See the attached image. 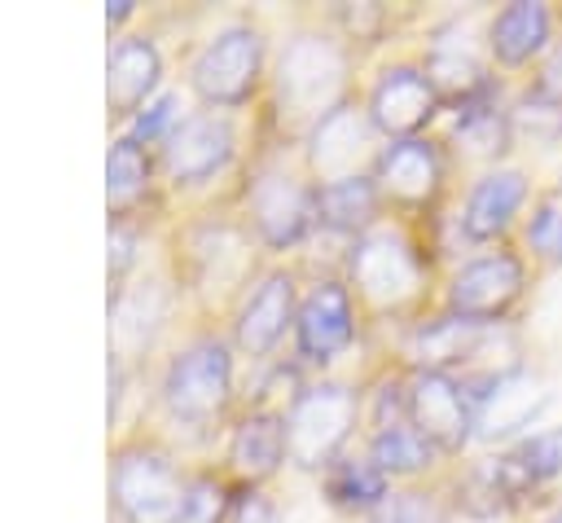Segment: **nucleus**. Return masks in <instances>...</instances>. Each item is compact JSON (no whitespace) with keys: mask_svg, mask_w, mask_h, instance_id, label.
<instances>
[{"mask_svg":"<svg viewBox=\"0 0 562 523\" xmlns=\"http://www.w3.org/2000/svg\"><path fill=\"white\" fill-rule=\"evenodd\" d=\"M430 264L400 224H373L347 251V286L373 312H404L426 294Z\"/></svg>","mask_w":562,"mask_h":523,"instance_id":"f257e3e1","label":"nucleus"},{"mask_svg":"<svg viewBox=\"0 0 562 523\" xmlns=\"http://www.w3.org/2000/svg\"><path fill=\"white\" fill-rule=\"evenodd\" d=\"M347 75H351V57L342 40L325 31H294L272 75L281 114L312 127L316 119H325L329 110L347 101Z\"/></svg>","mask_w":562,"mask_h":523,"instance_id":"f03ea898","label":"nucleus"},{"mask_svg":"<svg viewBox=\"0 0 562 523\" xmlns=\"http://www.w3.org/2000/svg\"><path fill=\"white\" fill-rule=\"evenodd\" d=\"M158 400L180 426H215L233 400V347L215 334L189 338L167 360Z\"/></svg>","mask_w":562,"mask_h":523,"instance_id":"7ed1b4c3","label":"nucleus"},{"mask_svg":"<svg viewBox=\"0 0 562 523\" xmlns=\"http://www.w3.org/2000/svg\"><path fill=\"white\" fill-rule=\"evenodd\" d=\"M360 422V396L347 382H312L285 409V448L299 470H329Z\"/></svg>","mask_w":562,"mask_h":523,"instance_id":"20e7f679","label":"nucleus"},{"mask_svg":"<svg viewBox=\"0 0 562 523\" xmlns=\"http://www.w3.org/2000/svg\"><path fill=\"white\" fill-rule=\"evenodd\" d=\"M263 79V35L246 22L220 26L189 62V84L211 110H241Z\"/></svg>","mask_w":562,"mask_h":523,"instance_id":"39448f33","label":"nucleus"},{"mask_svg":"<svg viewBox=\"0 0 562 523\" xmlns=\"http://www.w3.org/2000/svg\"><path fill=\"white\" fill-rule=\"evenodd\" d=\"M189 479L171 461V453L154 444H127L110 466V497L123 523H176Z\"/></svg>","mask_w":562,"mask_h":523,"instance_id":"423d86ee","label":"nucleus"},{"mask_svg":"<svg viewBox=\"0 0 562 523\" xmlns=\"http://www.w3.org/2000/svg\"><path fill=\"white\" fill-rule=\"evenodd\" d=\"M527 290V259L509 246H496L487 255L465 259L443 290V312L470 321V325H501Z\"/></svg>","mask_w":562,"mask_h":523,"instance_id":"0eeeda50","label":"nucleus"},{"mask_svg":"<svg viewBox=\"0 0 562 523\" xmlns=\"http://www.w3.org/2000/svg\"><path fill=\"white\" fill-rule=\"evenodd\" d=\"M246 202H250V224L268 251H290L316 229V180L299 176L285 163L255 171Z\"/></svg>","mask_w":562,"mask_h":523,"instance_id":"6e6552de","label":"nucleus"},{"mask_svg":"<svg viewBox=\"0 0 562 523\" xmlns=\"http://www.w3.org/2000/svg\"><path fill=\"white\" fill-rule=\"evenodd\" d=\"M373 141H378V127L369 110L342 101L338 110H329L307 127V171L316 176V185L364 176V167H373L382 154Z\"/></svg>","mask_w":562,"mask_h":523,"instance_id":"1a4fd4ad","label":"nucleus"},{"mask_svg":"<svg viewBox=\"0 0 562 523\" xmlns=\"http://www.w3.org/2000/svg\"><path fill=\"white\" fill-rule=\"evenodd\" d=\"M373 180L386 207L400 211H426L439 202L443 180H448V163L439 141L430 136H404V141H386L378 163H373Z\"/></svg>","mask_w":562,"mask_h":523,"instance_id":"9d476101","label":"nucleus"},{"mask_svg":"<svg viewBox=\"0 0 562 523\" xmlns=\"http://www.w3.org/2000/svg\"><path fill=\"white\" fill-rule=\"evenodd\" d=\"M408 422L435 444V453H461L474 435V400L457 374L413 369L408 374Z\"/></svg>","mask_w":562,"mask_h":523,"instance_id":"9b49d317","label":"nucleus"},{"mask_svg":"<svg viewBox=\"0 0 562 523\" xmlns=\"http://www.w3.org/2000/svg\"><path fill=\"white\" fill-rule=\"evenodd\" d=\"M364 110H369L378 136L404 141V136H422V127L443 110V97L435 92L426 66L395 62L373 79V88L364 97Z\"/></svg>","mask_w":562,"mask_h":523,"instance_id":"f8f14e48","label":"nucleus"},{"mask_svg":"<svg viewBox=\"0 0 562 523\" xmlns=\"http://www.w3.org/2000/svg\"><path fill=\"white\" fill-rule=\"evenodd\" d=\"M356 343V294L347 281L325 277L299 299L294 316V352L307 365H329Z\"/></svg>","mask_w":562,"mask_h":523,"instance_id":"ddd939ff","label":"nucleus"},{"mask_svg":"<svg viewBox=\"0 0 562 523\" xmlns=\"http://www.w3.org/2000/svg\"><path fill=\"white\" fill-rule=\"evenodd\" d=\"M237 154V132L228 114H184L176 132L162 141V171L171 185H206Z\"/></svg>","mask_w":562,"mask_h":523,"instance_id":"4468645a","label":"nucleus"},{"mask_svg":"<svg viewBox=\"0 0 562 523\" xmlns=\"http://www.w3.org/2000/svg\"><path fill=\"white\" fill-rule=\"evenodd\" d=\"M294 316H299L294 272L272 268V272L259 277V286H255V290L246 294V303L237 308L233 343H237L250 360H263V356L277 352V343L294 330Z\"/></svg>","mask_w":562,"mask_h":523,"instance_id":"2eb2a0df","label":"nucleus"},{"mask_svg":"<svg viewBox=\"0 0 562 523\" xmlns=\"http://www.w3.org/2000/svg\"><path fill=\"white\" fill-rule=\"evenodd\" d=\"M527 198H531V185H527V176L518 167H487L470 185V193L461 202V215H457L461 237L474 242V246L501 242L522 220Z\"/></svg>","mask_w":562,"mask_h":523,"instance_id":"dca6fc26","label":"nucleus"},{"mask_svg":"<svg viewBox=\"0 0 562 523\" xmlns=\"http://www.w3.org/2000/svg\"><path fill=\"white\" fill-rule=\"evenodd\" d=\"M483 40H487V57L501 70H522L553 48V13L540 0L505 4L487 18Z\"/></svg>","mask_w":562,"mask_h":523,"instance_id":"f3484780","label":"nucleus"},{"mask_svg":"<svg viewBox=\"0 0 562 523\" xmlns=\"http://www.w3.org/2000/svg\"><path fill=\"white\" fill-rule=\"evenodd\" d=\"M162 84V53L149 35H123L114 40L105 57V97L114 114H140Z\"/></svg>","mask_w":562,"mask_h":523,"instance_id":"a211bd4d","label":"nucleus"},{"mask_svg":"<svg viewBox=\"0 0 562 523\" xmlns=\"http://www.w3.org/2000/svg\"><path fill=\"white\" fill-rule=\"evenodd\" d=\"M281 461H290L285 448V413L277 409H250L233 435H228V466L233 475H241L246 483H263L281 470Z\"/></svg>","mask_w":562,"mask_h":523,"instance_id":"6ab92c4d","label":"nucleus"},{"mask_svg":"<svg viewBox=\"0 0 562 523\" xmlns=\"http://www.w3.org/2000/svg\"><path fill=\"white\" fill-rule=\"evenodd\" d=\"M470 400H474V435L479 439H505V435L522 431L544 409L549 396H544V387L536 378H527L518 369V374H509V378L474 391Z\"/></svg>","mask_w":562,"mask_h":523,"instance_id":"aec40b11","label":"nucleus"},{"mask_svg":"<svg viewBox=\"0 0 562 523\" xmlns=\"http://www.w3.org/2000/svg\"><path fill=\"white\" fill-rule=\"evenodd\" d=\"M382 193H378V180L373 171L364 176H347V180H329V185H316V224H325L329 233H347L351 242L360 233H369L373 224H382Z\"/></svg>","mask_w":562,"mask_h":523,"instance_id":"412c9836","label":"nucleus"},{"mask_svg":"<svg viewBox=\"0 0 562 523\" xmlns=\"http://www.w3.org/2000/svg\"><path fill=\"white\" fill-rule=\"evenodd\" d=\"M496 466H501V479L518 505L522 497L540 492L544 483H553L562 475V426H544L536 435H522L518 444L496 453Z\"/></svg>","mask_w":562,"mask_h":523,"instance_id":"4be33fe9","label":"nucleus"},{"mask_svg":"<svg viewBox=\"0 0 562 523\" xmlns=\"http://www.w3.org/2000/svg\"><path fill=\"white\" fill-rule=\"evenodd\" d=\"M452 141L461 145L465 158H474V163H496V158L514 145V114L496 101V92H483V97L457 105Z\"/></svg>","mask_w":562,"mask_h":523,"instance_id":"5701e85b","label":"nucleus"},{"mask_svg":"<svg viewBox=\"0 0 562 523\" xmlns=\"http://www.w3.org/2000/svg\"><path fill=\"white\" fill-rule=\"evenodd\" d=\"M325 497H329V505H338L347 514H373L391 497V479L378 470V461L369 453L338 457L325 470Z\"/></svg>","mask_w":562,"mask_h":523,"instance_id":"b1692460","label":"nucleus"},{"mask_svg":"<svg viewBox=\"0 0 562 523\" xmlns=\"http://www.w3.org/2000/svg\"><path fill=\"white\" fill-rule=\"evenodd\" d=\"M378 470L386 479H417L435 466V444L413 426V422H395V426H382V431H369V448H364Z\"/></svg>","mask_w":562,"mask_h":523,"instance_id":"393cba45","label":"nucleus"},{"mask_svg":"<svg viewBox=\"0 0 562 523\" xmlns=\"http://www.w3.org/2000/svg\"><path fill=\"white\" fill-rule=\"evenodd\" d=\"M452 501H457V510L470 514V519H496V514H505V510L514 505V497H509V488H505V479H501L496 457L474 461V466L457 479Z\"/></svg>","mask_w":562,"mask_h":523,"instance_id":"a878e982","label":"nucleus"},{"mask_svg":"<svg viewBox=\"0 0 562 523\" xmlns=\"http://www.w3.org/2000/svg\"><path fill=\"white\" fill-rule=\"evenodd\" d=\"M452 514L457 501L448 492L408 483V488H391V497L373 514H364V523H452Z\"/></svg>","mask_w":562,"mask_h":523,"instance_id":"bb28decb","label":"nucleus"},{"mask_svg":"<svg viewBox=\"0 0 562 523\" xmlns=\"http://www.w3.org/2000/svg\"><path fill=\"white\" fill-rule=\"evenodd\" d=\"M145 189H149V154L132 136H119L105 154V193L114 207H127Z\"/></svg>","mask_w":562,"mask_h":523,"instance_id":"cd10ccee","label":"nucleus"},{"mask_svg":"<svg viewBox=\"0 0 562 523\" xmlns=\"http://www.w3.org/2000/svg\"><path fill=\"white\" fill-rule=\"evenodd\" d=\"M162 316H167V294H162V286H158V281H140V286H132V290L119 299V308H114V338H119L123 347H140V321H145V330L154 334V330L162 325Z\"/></svg>","mask_w":562,"mask_h":523,"instance_id":"c85d7f7f","label":"nucleus"},{"mask_svg":"<svg viewBox=\"0 0 562 523\" xmlns=\"http://www.w3.org/2000/svg\"><path fill=\"white\" fill-rule=\"evenodd\" d=\"M558 237H562V193H540L531 202V215L522 220V242L536 259L558 264Z\"/></svg>","mask_w":562,"mask_h":523,"instance_id":"c756f323","label":"nucleus"},{"mask_svg":"<svg viewBox=\"0 0 562 523\" xmlns=\"http://www.w3.org/2000/svg\"><path fill=\"white\" fill-rule=\"evenodd\" d=\"M233 505H237V501L228 497L224 479L198 475V479H189V488H184V501H180L176 523H228Z\"/></svg>","mask_w":562,"mask_h":523,"instance_id":"7c9ffc66","label":"nucleus"},{"mask_svg":"<svg viewBox=\"0 0 562 523\" xmlns=\"http://www.w3.org/2000/svg\"><path fill=\"white\" fill-rule=\"evenodd\" d=\"M180 123V92H158L136 119H132V141L136 145H154V141H167Z\"/></svg>","mask_w":562,"mask_h":523,"instance_id":"2f4dec72","label":"nucleus"},{"mask_svg":"<svg viewBox=\"0 0 562 523\" xmlns=\"http://www.w3.org/2000/svg\"><path fill=\"white\" fill-rule=\"evenodd\" d=\"M527 97H536V101H544V105L562 110V40L540 57V66H536V75H531Z\"/></svg>","mask_w":562,"mask_h":523,"instance_id":"473e14b6","label":"nucleus"},{"mask_svg":"<svg viewBox=\"0 0 562 523\" xmlns=\"http://www.w3.org/2000/svg\"><path fill=\"white\" fill-rule=\"evenodd\" d=\"M136 264V233L127 224H110V277L119 281Z\"/></svg>","mask_w":562,"mask_h":523,"instance_id":"72a5a7b5","label":"nucleus"},{"mask_svg":"<svg viewBox=\"0 0 562 523\" xmlns=\"http://www.w3.org/2000/svg\"><path fill=\"white\" fill-rule=\"evenodd\" d=\"M228 523H277V510L263 501V497H241L237 505H233V514H228Z\"/></svg>","mask_w":562,"mask_h":523,"instance_id":"f704fd0d","label":"nucleus"},{"mask_svg":"<svg viewBox=\"0 0 562 523\" xmlns=\"http://www.w3.org/2000/svg\"><path fill=\"white\" fill-rule=\"evenodd\" d=\"M123 18H132V4H127V0H114V4L105 9V22H110V26H119Z\"/></svg>","mask_w":562,"mask_h":523,"instance_id":"c9c22d12","label":"nucleus"},{"mask_svg":"<svg viewBox=\"0 0 562 523\" xmlns=\"http://www.w3.org/2000/svg\"><path fill=\"white\" fill-rule=\"evenodd\" d=\"M544 523H562V501H558V505L549 510V519H544Z\"/></svg>","mask_w":562,"mask_h":523,"instance_id":"e433bc0d","label":"nucleus"},{"mask_svg":"<svg viewBox=\"0 0 562 523\" xmlns=\"http://www.w3.org/2000/svg\"><path fill=\"white\" fill-rule=\"evenodd\" d=\"M558 264H562V237H558Z\"/></svg>","mask_w":562,"mask_h":523,"instance_id":"4c0bfd02","label":"nucleus"},{"mask_svg":"<svg viewBox=\"0 0 562 523\" xmlns=\"http://www.w3.org/2000/svg\"><path fill=\"white\" fill-rule=\"evenodd\" d=\"M558 193H562V176H558Z\"/></svg>","mask_w":562,"mask_h":523,"instance_id":"58836bf2","label":"nucleus"}]
</instances>
